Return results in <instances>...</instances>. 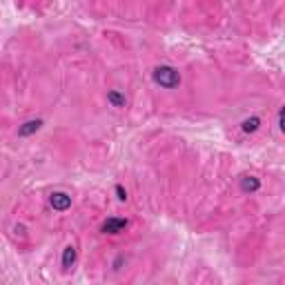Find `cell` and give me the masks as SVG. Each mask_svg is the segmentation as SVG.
I'll return each instance as SVG.
<instances>
[{"instance_id": "8", "label": "cell", "mask_w": 285, "mask_h": 285, "mask_svg": "<svg viewBox=\"0 0 285 285\" xmlns=\"http://www.w3.org/2000/svg\"><path fill=\"white\" fill-rule=\"evenodd\" d=\"M259 125H261V118L259 116H252V118H245L243 125H241V129H243L245 134H254L256 129H259Z\"/></svg>"}, {"instance_id": "10", "label": "cell", "mask_w": 285, "mask_h": 285, "mask_svg": "<svg viewBox=\"0 0 285 285\" xmlns=\"http://www.w3.org/2000/svg\"><path fill=\"white\" fill-rule=\"evenodd\" d=\"M25 230H27V227L22 225V223H20V225H14V232H16V236H18V234H20V236H25Z\"/></svg>"}, {"instance_id": "1", "label": "cell", "mask_w": 285, "mask_h": 285, "mask_svg": "<svg viewBox=\"0 0 285 285\" xmlns=\"http://www.w3.org/2000/svg\"><path fill=\"white\" fill-rule=\"evenodd\" d=\"M152 76H154V83L160 85L163 89H174V87H178L180 85L178 69L169 67V65H160V67H156Z\"/></svg>"}, {"instance_id": "3", "label": "cell", "mask_w": 285, "mask_h": 285, "mask_svg": "<svg viewBox=\"0 0 285 285\" xmlns=\"http://www.w3.org/2000/svg\"><path fill=\"white\" fill-rule=\"evenodd\" d=\"M49 203H52L53 210H58V212H65L71 207V196L65 194V192H53L52 196H49Z\"/></svg>"}, {"instance_id": "2", "label": "cell", "mask_w": 285, "mask_h": 285, "mask_svg": "<svg viewBox=\"0 0 285 285\" xmlns=\"http://www.w3.org/2000/svg\"><path fill=\"white\" fill-rule=\"evenodd\" d=\"M127 218H121V216H111V218H107L105 223L101 225V232L103 234H121V232H125L127 230Z\"/></svg>"}, {"instance_id": "11", "label": "cell", "mask_w": 285, "mask_h": 285, "mask_svg": "<svg viewBox=\"0 0 285 285\" xmlns=\"http://www.w3.org/2000/svg\"><path fill=\"white\" fill-rule=\"evenodd\" d=\"M123 261H125V259H123V256H118V259H116V261H114V269H121Z\"/></svg>"}, {"instance_id": "9", "label": "cell", "mask_w": 285, "mask_h": 285, "mask_svg": "<svg viewBox=\"0 0 285 285\" xmlns=\"http://www.w3.org/2000/svg\"><path fill=\"white\" fill-rule=\"evenodd\" d=\"M116 196H118V201H127V190L123 185H116Z\"/></svg>"}, {"instance_id": "5", "label": "cell", "mask_w": 285, "mask_h": 285, "mask_svg": "<svg viewBox=\"0 0 285 285\" xmlns=\"http://www.w3.org/2000/svg\"><path fill=\"white\" fill-rule=\"evenodd\" d=\"M76 263V248L74 245H67L63 252V269H71Z\"/></svg>"}, {"instance_id": "6", "label": "cell", "mask_w": 285, "mask_h": 285, "mask_svg": "<svg viewBox=\"0 0 285 285\" xmlns=\"http://www.w3.org/2000/svg\"><path fill=\"white\" fill-rule=\"evenodd\" d=\"M107 103H109L111 107H118V109H121V107H125V105H127V98L121 94V91L111 89L109 94H107Z\"/></svg>"}, {"instance_id": "7", "label": "cell", "mask_w": 285, "mask_h": 285, "mask_svg": "<svg viewBox=\"0 0 285 285\" xmlns=\"http://www.w3.org/2000/svg\"><path fill=\"white\" fill-rule=\"evenodd\" d=\"M259 187H261V180L256 176H243V180H241V190L243 192H256Z\"/></svg>"}, {"instance_id": "4", "label": "cell", "mask_w": 285, "mask_h": 285, "mask_svg": "<svg viewBox=\"0 0 285 285\" xmlns=\"http://www.w3.org/2000/svg\"><path fill=\"white\" fill-rule=\"evenodd\" d=\"M40 127H42V121H40V118L27 121V123H22V125L18 127V136H32V134H36Z\"/></svg>"}]
</instances>
